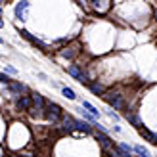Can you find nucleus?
I'll return each instance as SVG.
<instances>
[{
  "label": "nucleus",
  "instance_id": "obj_24",
  "mask_svg": "<svg viewBox=\"0 0 157 157\" xmlns=\"http://www.w3.org/2000/svg\"><path fill=\"white\" fill-rule=\"evenodd\" d=\"M0 42H4V40H2V36H0Z\"/></svg>",
  "mask_w": 157,
  "mask_h": 157
},
{
  "label": "nucleus",
  "instance_id": "obj_26",
  "mask_svg": "<svg viewBox=\"0 0 157 157\" xmlns=\"http://www.w3.org/2000/svg\"><path fill=\"white\" fill-rule=\"evenodd\" d=\"M0 2H4V0H0Z\"/></svg>",
  "mask_w": 157,
  "mask_h": 157
},
{
  "label": "nucleus",
  "instance_id": "obj_19",
  "mask_svg": "<svg viewBox=\"0 0 157 157\" xmlns=\"http://www.w3.org/2000/svg\"><path fill=\"white\" fill-rule=\"evenodd\" d=\"M119 147H121V150H123L124 153H128V155H130V151H132V150H130V146H127V144H121Z\"/></svg>",
  "mask_w": 157,
  "mask_h": 157
},
{
  "label": "nucleus",
  "instance_id": "obj_9",
  "mask_svg": "<svg viewBox=\"0 0 157 157\" xmlns=\"http://www.w3.org/2000/svg\"><path fill=\"white\" fill-rule=\"evenodd\" d=\"M127 119H128V121H130L132 124H134V127H138V128H142V127H144V123H142V119H140V117H138L136 113H130V115L127 113Z\"/></svg>",
  "mask_w": 157,
  "mask_h": 157
},
{
  "label": "nucleus",
  "instance_id": "obj_5",
  "mask_svg": "<svg viewBox=\"0 0 157 157\" xmlns=\"http://www.w3.org/2000/svg\"><path fill=\"white\" fill-rule=\"evenodd\" d=\"M31 104H33V98H29V96L17 98V107L21 109V111H29V109H31Z\"/></svg>",
  "mask_w": 157,
  "mask_h": 157
},
{
  "label": "nucleus",
  "instance_id": "obj_10",
  "mask_svg": "<svg viewBox=\"0 0 157 157\" xmlns=\"http://www.w3.org/2000/svg\"><path fill=\"white\" fill-rule=\"evenodd\" d=\"M140 134H142L144 138H147V140H150V142H153V144H157V134H153V132H150V130H147V128H140Z\"/></svg>",
  "mask_w": 157,
  "mask_h": 157
},
{
  "label": "nucleus",
  "instance_id": "obj_16",
  "mask_svg": "<svg viewBox=\"0 0 157 157\" xmlns=\"http://www.w3.org/2000/svg\"><path fill=\"white\" fill-rule=\"evenodd\" d=\"M134 151H136L138 155H142V157H151V155H150V151H147L144 146H136V147H134Z\"/></svg>",
  "mask_w": 157,
  "mask_h": 157
},
{
  "label": "nucleus",
  "instance_id": "obj_15",
  "mask_svg": "<svg viewBox=\"0 0 157 157\" xmlns=\"http://www.w3.org/2000/svg\"><path fill=\"white\" fill-rule=\"evenodd\" d=\"M90 90H92L94 94H96V96H98V94H104V92H105V90H104V86H101V84H98V82L90 84Z\"/></svg>",
  "mask_w": 157,
  "mask_h": 157
},
{
  "label": "nucleus",
  "instance_id": "obj_17",
  "mask_svg": "<svg viewBox=\"0 0 157 157\" xmlns=\"http://www.w3.org/2000/svg\"><path fill=\"white\" fill-rule=\"evenodd\" d=\"M61 92H63V96H65L67 100H75V98H77L75 92H73L71 88H67V86H65V88H61Z\"/></svg>",
  "mask_w": 157,
  "mask_h": 157
},
{
  "label": "nucleus",
  "instance_id": "obj_23",
  "mask_svg": "<svg viewBox=\"0 0 157 157\" xmlns=\"http://www.w3.org/2000/svg\"><path fill=\"white\" fill-rule=\"evenodd\" d=\"M2 27H4V21H2V19H0V29H2Z\"/></svg>",
  "mask_w": 157,
  "mask_h": 157
},
{
  "label": "nucleus",
  "instance_id": "obj_21",
  "mask_svg": "<svg viewBox=\"0 0 157 157\" xmlns=\"http://www.w3.org/2000/svg\"><path fill=\"white\" fill-rule=\"evenodd\" d=\"M4 69H6L8 73H12V75H15V73H17V71H15V69H13L12 65H4Z\"/></svg>",
  "mask_w": 157,
  "mask_h": 157
},
{
  "label": "nucleus",
  "instance_id": "obj_4",
  "mask_svg": "<svg viewBox=\"0 0 157 157\" xmlns=\"http://www.w3.org/2000/svg\"><path fill=\"white\" fill-rule=\"evenodd\" d=\"M96 140L101 144V147H104V150H111V147H113V142L104 134V132H96Z\"/></svg>",
  "mask_w": 157,
  "mask_h": 157
},
{
  "label": "nucleus",
  "instance_id": "obj_27",
  "mask_svg": "<svg viewBox=\"0 0 157 157\" xmlns=\"http://www.w3.org/2000/svg\"><path fill=\"white\" fill-rule=\"evenodd\" d=\"M0 13H2V10H0Z\"/></svg>",
  "mask_w": 157,
  "mask_h": 157
},
{
  "label": "nucleus",
  "instance_id": "obj_6",
  "mask_svg": "<svg viewBox=\"0 0 157 157\" xmlns=\"http://www.w3.org/2000/svg\"><path fill=\"white\" fill-rule=\"evenodd\" d=\"M21 35H23V36H25V38H27V40H31V42H33L35 46H38V48H40L42 52H48V50H46V44H44V42H40V40H38V38H35V36H31V35L27 33V31H23V33H21Z\"/></svg>",
  "mask_w": 157,
  "mask_h": 157
},
{
  "label": "nucleus",
  "instance_id": "obj_1",
  "mask_svg": "<svg viewBox=\"0 0 157 157\" xmlns=\"http://www.w3.org/2000/svg\"><path fill=\"white\" fill-rule=\"evenodd\" d=\"M67 73L71 75V77H75L81 84H88V77H86V73H84L78 65H69V67H67Z\"/></svg>",
  "mask_w": 157,
  "mask_h": 157
},
{
  "label": "nucleus",
  "instance_id": "obj_14",
  "mask_svg": "<svg viewBox=\"0 0 157 157\" xmlns=\"http://www.w3.org/2000/svg\"><path fill=\"white\" fill-rule=\"evenodd\" d=\"M10 90H12V92H19V94H21L23 90H25V86H23L21 82H10Z\"/></svg>",
  "mask_w": 157,
  "mask_h": 157
},
{
  "label": "nucleus",
  "instance_id": "obj_2",
  "mask_svg": "<svg viewBox=\"0 0 157 157\" xmlns=\"http://www.w3.org/2000/svg\"><path fill=\"white\" fill-rule=\"evenodd\" d=\"M105 100L113 109H123L124 107V98L121 94H105Z\"/></svg>",
  "mask_w": 157,
  "mask_h": 157
},
{
  "label": "nucleus",
  "instance_id": "obj_3",
  "mask_svg": "<svg viewBox=\"0 0 157 157\" xmlns=\"http://www.w3.org/2000/svg\"><path fill=\"white\" fill-rule=\"evenodd\" d=\"M29 8V2L27 0H21V2H17V6H15V17H17L19 21H25V12Z\"/></svg>",
  "mask_w": 157,
  "mask_h": 157
},
{
  "label": "nucleus",
  "instance_id": "obj_7",
  "mask_svg": "<svg viewBox=\"0 0 157 157\" xmlns=\"http://www.w3.org/2000/svg\"><path fill=\"white\" fill-rule=\"evenodd\" d=\"M61 123H63V128L65 130H73L75 128V119L69 115H61Z\"/></svg>",
  "mask_w": 157,
  "mask_h": 157
},
{
  "label": "nucleus",
  "instance_id": "obj_25",
  "mask_svg": "<svg viewBox=\"0 0 157 157\" xmlns=\"http://www.w3.org/2000/svg\"><path fill=\"white\" fill-rule=\"evenodd\" d=\"M155 17H157V10H155Z\"/></svg>",
  "mask_w": 157,
  "mask_h": 157
},
{
  "label": "nucleus",
  "instance_id": "obj_11",
  "mask_svg": "<svg viewBox=\"0 0 157 157\" xmlns=\"http://www.w3.org/2000/svg\"><path fill=\"white\" fill-rule=\"evenodd\" d=\"M46 109H48L50 113L58 115V117H61V115H63V113H61V107H59L58 104H46Z\"/></svg>",
  "mask_w": 157,
  "mask_h": 157
},
{
  "label": "nucleus",
  "instance_id": "obj_8",
  "mask_svg": "<svg viewBox=\"0 0 157 157\" xmlns=\"http://www.w3.org/2000/svg\"><path fill=\"white\" fill-rule=\"evenodd\" d=\"M33 104H35V107H38V109H44V107H46V101H44V98H42L38 92H33Z\"/></svg>",
  "mask_w": 157,
  "mask_h": 157
},
{
  "label": "nucleus",
  "instance_id": "obj_12",
  "mask_svg": "<svg viewBox=\"0 0 157 157\" xmlns=\"http://www.w3.org/2000/svg\"><path fill=\"white\" fill-rule=\"evenodd\" d=\"M75 128L82 130V132H90V124L86 121H75Z\"/></svg>",
  "mask_w": 157,
  "mask_h": 157
},
{
  "label": "nucleus",
  "instance_id": "obj_22",
  "mask_svg": "<svg viewBox=\"0 0 157 157\" xmlns=\"http://www.w3.org/2000/svg\"><path fill=\"white\" fill-rule=\"evenodd\" d=\"M0 82H10V78H8L6 75H2V73H0Z\"/></svg>",
  "mask_w": 157,
  "mask_h": 157
},
{
  "label": "nucleus",
  "instance_id": "obj_13",
  "mask_svg": "<svg viewBox=\"0 0 157 157\" xmlns=\"http://www.w3.org/2000/svg\"><path fill=\"white\" fill-rule=\"evenodd\" d=\"M82 107H84V109H88V111H90L92 115H96V117H100V111H98V109H96V107H94V105L90 104V101H82Z\"/></svg>",
  "mask_w": 157,
  "mask_h": 157
},
{
  "label": "nucleus",
  "instance_id": "obj_20",
  "mask_svg": "<svg viewBox=\"0 0 157 157\" xmlns=\"http://www.w3.org/2000/svg\"><path fill=\"white\" fill-rule=\"evenodd\" d=\"M61 56H63V58H73V52L71 50H63V52H61Z\"/></svg>",
  "mask_w": 157,
  "mask_h": 157
},
{
  "label": "nucleus",
  "instance_id": "obj_18",
  "mask_svg": "<svg viewBox=\"0 0 157 157\" xmlns=\"http://www.w3.org/2000/svg\"><path fill=\"white\" fill-rule=\"evenodd\" d=\"M46 119H48V121H52V123H58L59 119H61V117H58V115H54V113H46Z\"/></svg>",
  "mask_w": 157,
  "mask_h": 157
}]
</instances>
